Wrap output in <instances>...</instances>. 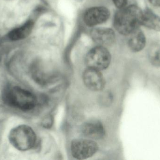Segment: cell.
Here are the masks:
<instances>
[{
    "mask_svg": "<svg viewBox=\"0 0 160 160\" xmlns=\"http://www.w3.org/2000/svg\"><path fill=\"white\" fill-rule=\"evenodd\" d=\"M142 9L134 5L119 8L114 18L115 28L121 34H131L142 24Z\"/></svg>",
    "mask_w": 160,
    "mask_h": 160,
    "instance_id": "6da1fadb",
    "label": "cell"
},
{
    "mask_svg": "<svg viewBox=\"0 0 160 160\" xmlns=\"http://www.w3.org/2000/svg\"><path fill=\"white\" fill-rule=\"evenodd\" d=\"M3 98L8 105L25 111L33 109L37 101L33 94L18 86L8 87L4 91Z\"/></svg>",
    "mask_w": 160,
    "mask_h": 160,
    "instance_id": "7a4b0ae2",
    "label": "cell"
},
{
    "mask_svg": "<svg viewBox=\"0 0 160 160\" xmlns=\"http://www.w3.org/2000/svg\"><path fill=\"white\" fill-rule=\"evenodd\" d=\"M8 139L11 144L19 151L32 149L36 142V135L32 129L25 125L15 127L10 131Z\"/></svg>",
    "mask_w": 160,
    "mask_h": 160,
    "instance_id": "3957f363",
    "label": "cell"
},
{
    "mask_svg": "<svg viewBox=\"0 0 160 160\" xmlns=\"http://www.w3.org/2000/svg\"><path fill=\"white\" fill-rule=\"evenodd\" d=\"M111 60V54L109 51L105 47L98 45L88 53L85 63L88 68L100 71L109 66Z\"/></svg>",
    "mask_w": 160,
    "mask_h": 160,
    "instance_id": "277c9868",
    "label": "cell"
},
{
    "mask_svg": "<svg viewBox=\"0 0 160 160\" xmlns=\"http://www.w3.org/2000/svg\"><path fill=\"white\" fill-rule=\"evenodd\" d=\"M98 149L97 143L90 139L76 140L71 145L72 156L78 160H83L92 157Z\"/></svg>",
    "mask_w": 160,
    "mask_h": 160,
    "instance_id": "5b68a950",
    "label": "cell"
},
{
    "mask_svg": "<svg viewBox=\"0 0 160 160\" xmlns=\"http://www.w3.org/2000/svg\"><path fill=\"white\" fill-rule=\"evenodd\" d=\"M110 16L109 10L104 7H94L86 10L84 15L85 23L88 26H94L103 23Z\"/></svg>",
    "mask_w": 160,
    "mask_h": 160,
    "instance_id": "8992f818",
    "label": "cell"
},
{
    "mask_svg": "<svg viewBox=\"0 0 160 160\" xmlns=\"http://www.w3.org/2000/svg\"><path fill=\"white\" fill-rule=\"evenodd\" d=\"M84 83L93 91H100L104 88L105 80L99 70L88 68L83 75Z\"/></svg>",
    "mask_w": 160,
    "mask_h": 160,
    "instance_id": "52a82bcc",
    "label": "cell"
},
{
    "mask_svg": "<svg viewBox=\"0 0 160 160\" xmlns=\"http://www.w3.org/2000/svg\"><path fill=\"white\" fill-rule=\"evenodd\" d=\"M82 132L90 140H101L105 136L103 125L97 120H91L85 123L82 127Z\"/></svg>",
    "mask_w": 160,
    "mask_h": 160,
    "instance_id": "ba28073f",
    "label": "cell"
},
{
    "mask_svg": "<svg viewBox=\"0 0 160 160\" xmlns=\"http://www.w3.org/2000/svg\"><path fill=\"white\" fill-rule=\"evenodd\" d=\"M92 39L99 46L110 45L114 42L115 34L112 29L107 28H96L91 33Z\"/></svg>",
    "mask_w": 160,
    "mask_h": 160,
    "instance_id": "9c48e42d",
    "label": "cell"
},
{
    "mask_svg": "<svg viewBox=\"0 0 160 160\" xmlns=\"http://www.w3.org/2000/svg\"><path fill=\"white\" fill-rule=\"evenodd\" d=\"M34 27L33 21L29 20L20 27L9 32L8 37L12 41H18L26 38L30 35Z\"/></svg>",
    "mask_w": 160,
    "mask_h": 160,
    "instance_id": "30bf717a",
    "label": "cell"
},
{
    "mask_svg": "<svg viewBox=\"0 0 160 160\" xmlns=\"http://www.w3.org/2000/svg\"><path fill=\"white\" fill-rule=\"evenodd\" d=\"M146 44V39L142 32L138 28L131 34L128 41L130 49L134 52H138L144 48Z\"/></svg>",
    "mask_w": 160,
    "mask_h": 160,
    "instance_id": "8fae6325",
    "label": "cell"
},
{
    "mask_svg": "<svg viewBox=\"0 0 160 160\" xmlns=\"http://www.w3.org/2000/svg\"><path fill=\"white\" fill-rule=\"evenodd\" d=\"M142 25L156 31H160V17L150 9H146L143 11Z\"/></svg>",
    "mask_w": 160,
    "mask_h": 160,
    "instance_id": "7c38bea8",
    "label": "cell"
},
{
    "mask_svg": "<svg viewBox=\"0 0 160 160\" xmlns=\"http://www.w3.org/2000/svg\"><path fill=\"white\" fill-rule=\"evenodd\" d=\"M149 61L156 67H160V46L154 45L151 46L148 53Z\"/></svg>",
    "mask_w": 160,
    "mask_h": 160,
    "instance_id": "4fadbf2b",
    "label": "cell"
},
{
    "mask_svg": "<svg viewBox=\"0 0 160 160\" xmlns=\"http://www.w3.org/2000/svg\"><path fill=\"white\" fill-rule=\"evenodd\" d=\"M114 4L118 9L123 8L127 6L128 0H112Z\"/></svg>",
    "mask_w": 160,
    "mask_h": 160,
    "instance_id": "5bb4252c",
    "label": "cell"
},
{
    "mask_svg": "<svg viewBox=\"0 0 160 160\" xmlns=\"http://www.w3.org/2000/svg\"><path fill=\"white\" fill-rule=\"evenodd\" d=\"M151 4L156 7H160V0H148Z\"/></svg>",
    "mask_w": 160,
    "mask_h": 160,
    "instance_id": "9a60e30c",
    "label": "cell"
}]
</instances>
